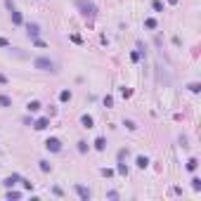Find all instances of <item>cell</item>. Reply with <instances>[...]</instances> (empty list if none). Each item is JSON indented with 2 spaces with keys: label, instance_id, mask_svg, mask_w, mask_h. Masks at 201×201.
<instances>
[{
  "label": "cell",
  "instance_id": "obj_22",
  "mask_svg": "<svg viewBox=\"0 0 201 201\" xmlns=\"http://www.w3.org/2000/svg\"><path fill=\"white\" fill-rule=\"evenodd\" d=\"M71 40H73V43H78V45H81V43H83V38H81V36H76V33H73V36H71Z\"/></svg>",
  "mask_w": 201,
  "mask_h": 201
},
{
  "label": "cell",
  "instance_id": "obj_20",
  "mask_svg": "<svg viewBox=\"0 0 201 201\" xmlns=\"http://www.w3.org/2000/svg\"><path fill=\"white\" fill-rule=\"evenodd\" d=\"M154 9H156V12H161V9H163V5H161V0H154Z\"/></svg>",
  "mask_w": 201,
  "mask_h": 201
},
{
  "label": "cell",
  "instance_id": "obj_24",
  "mask_svg": "<svg viewBox=\"0 0 201 201\" xmlns=\"http://www.w3.org/2000/svg\"><path fill=\"white\" fill-rule=\"evenodd\" d=\"M187 168H189V170H194V168H196V159H192V161L187 163Z\"/></svg>",
  "mask_w": 201,
  "mask_h": 201
},
{
  "label": "cell",
  "instance_id": "obj_14",
  "mask_svg": "<svg viewBox=\"0 0 201 201\" xmlns=\"http://www.w3.org/2000/svg\"><path fill=\"white\" fill-rule=\"evenodd\" d=\"M38 163H40V170H43V173L52 170V163H47V161H38Z\"/></svg>",
  "mask_w": 201,
  "mask_h": 201
},
{
  "label": "cell",
  "instance_id": "obj_23",
  "mask_svg": "<svg viewBox=\"0 0 201 201\" xmlns=\"http://www.w3.org/2000/svg\"><path fill=\"white\" fill-rule=\"evenodd\" d=\"M78 152H88V144H85V142H78Z\"/></svg>",
  "mask_w": 201,
  "mask_h": 201
},
{
  "label": "cell",
  "instance_id": "obj_8",
  "mask_svg": "<svg viewBox=\"0 0 201 201\" xmlns=\"http://www.w3.org/2000/svg\"><path fill=\"white\" fill-rule=\"evenodd\" d=\"M47 126H50V121H47V119H40V121H36V126H33V128H36V130H45Z\"/></svg>",
  "mask_w": 201,
  "mask_h": 201
},
{
  "label": "cell",
  "instance_id": "obj_1",
  "mask_svg": "<svg viewBox=\"0 0 201 201\" xmlns=\"http://www.w3.org/2000/svg\"><path fill=\"white\" fill-rule=\"evenodd\" d=\"M33 69H38V71L57 73V64L50 59V57H36V59H33Z\"/></svg>",
  "mask_w": 201,
  "mask_h": 201
},
{
  "label": "cell",
  "instance_id": "obj_17",
  "mask_svg": "<svg viewBox=\"0 0 201 201\" xmlns=\"http://www.w3.org/2000/svg\"><path fill=\"white\" fill-rule=\"evenodd\" d=\"M123 126H126V128H128V130H135V128H137V126H135V123H133V121H123Z\"/></svg>",
  "mask_w": 201,
  "mask_h": 201
},
{
  "label": "cell",
  "instance_id": "obj_13",
  "mask_svg": "<svg viewBox=\"0 0 201 201\" xmlns=\"http://www.w3.org/2000/svg\"><path fill=\"white\" fill-rule=\"evenodd\" d=\"M26 109H28V111H38V109H40V102H38V100L28 102V104H26Z\"/></svg>",
  "mask_w": 201,
  "mask_h": 201
},
{
  "label": "cell",
  "instance_id": "obj_10",
  "mask_svg": "<svg viewBox=\"0 0 201 201\" xmlns=\"http://www.w3.org/2000/svg\"><path fill=\"white\" fill-rule=\"evenodd\" d=\"M149 166V159L147 156H137V168H147Z\"/></svg>",
  "mask_w": 201,
  "mask_h": 201
},
{
  "label": "cell",
  "instance_id": "obj_2",
  "mask_svg": "<svg viewBox=\"0 0 201 201\" xmlns=\"http://www.w3.org/2000/svg\"><path fill=\"white\" fill-rule=\"evenodd\" d=\"M76 7L81 9V14L85 19H95V14H97V7L92 5L90 0H76Z\"/></svg>",
  "mask_w": 201,
  "mask_h": 201
},
{
  "label": "cell",
  "instance_id": "obj_7",
  "mask_svg": "<svg viewBox=\"0 0 201 201\" xmlns=\"http://www.w3.org/2000/svg\"><path fill=\"white\" fill-rule=\"evenodd\" d=\"M19 180H21V177H19V175L14 173V175H9V177H5V182H2V185H5V187H14V185H17Z\"/></svg>",
  "mask_w": 201,
  "mask_h": 201
},
{
  "label": "cell",
  "instance_id": "obj_19",
  "mask_svg": "<svg viewBox=\"0 0 201 201\" xmlns=\"http://www.w3.org/2000/svg\"><path fill=\"white\" fill-rule=\"evenodd\" d=\"M192 187H194V189H201V180H199V177H194V180H192Z\"/></svg>",
  "mask_w": 201,
  "mask_h": 201
},
{
  "label": "cell",
  "instance_id": "obj_4",
  "mask_svg": "<svg viewBox=\"0 0 201 201\" xmlns=\"http://www.w3.org/2000/svg\"><path fill=\"white\" fill-rule=\"evenodd\" d=\"M73 189H76V194H78V196H81L83 201H88V199H90V189H85L83 185H73Z\"/></svg>",
  "mask_w": 201,
  "mask_h": 201
},
{
  "label": "cell",
  "instance_id": "obj_6",
  "mask_svg": "<svg viewBox=\"0 0 201 201\" xmlns=\"http://www.w3.org/2000/svg\"><path fill=\"white\" fill-rule=\"evenodd\" d=\"M9 17H12V21H14L17 26H21V24H24V19H21V12H17V7L9 12Z\"/></svg>",
  "mask_w": 201,
  "mask_h": 201
},
{
  "label": "cell",
  "instance_id": "obj_15",
  "mask_svg": "<svg viewBox=\"0 0 201 201\" xmlns=\"http://www.w3.org/2000/svg\"><path fill=\"white\" fill-rule=\"evenodd\" d=\"M59 100H62V102H69V100H71V90H62Z\"/></svg>",
  "mask_w": 201,
  "mask_h": 201
},
{
  "label": "cell",
  "instance_id": "obj_21",
  "mask_svg": "<svg viewBox=\"0 0 201 201\" xmlns=\"http://www.w3.org/2000/svg\"><path fill=\"white\" fill-rule=\"evenodd\" d=\"M19 196H21L19 192H7V199H19Z\"/></svg>",
  "mask_w": 201,
  "mask_h": 201
},
{
  "label": "cell",
  "instance_id": "obj_11",
  "mask_svg": "<svg viewBox=\"0 0 201 201\" xmlns=\"http://www.w3.org/2000/svg\"><path fill=\"white\" fill-rule=\"evenodd\" d=\"M104 147H107V140H104V137H97V140H95V149H104Z\"/></svg>",
  "mask_w": 201,
  "mask_h": 201
},
{
  "label": "cell",
  "instance_id": "obj_12",
  "mask_svg": "<svg viewBox=\"0 0 201 201\" xmlns=\"http://www.w3.org/2000/svg\"><path fill=\"white\" fill-rule=\"evenodd\" d=\"M81 123H83V128H92V116H88V114H85V116L81 119Z\"/></svg>",
  "mask_w": 201,
  "mask_h": 201
},
{
  "label": "cell",
  "instance_id": "obj_5",
  "mask_svg": "<svg viewBox=\"0 0 201 201\" xmlns=\"http://www.w3.org/2000/svg\"><path fill=\"white\" fill-rule=\"evenodd\" d=\"M26 31L31 38H38V33H40V26L38 24H26Z\"/></svg>",
  "mask_w": 201,
  "mask_h": 201
},
{
  "label": "cell",
  "instance_id": "obj_18",
  "mask_svg": "<svg viewBox=\"0 0 201 201\" xmlns=\"http://www.w3.org/2000/svg\"><path fill=\"white\" fill-rule=\"evenodd\" d=\"M119 173H121V175H128V168H126V163H119Z\"/></svg>",
  "mask_w": 201,
  "mask_h": 201
},
{
  "label": "cell",
  "instance_id": "obj_25",
  "mask_svg": "<svg viewBox=\"0 0 201 201\" xmlns=\"http://www.w3.org/2000/svg\"><path fill=\"white\" fill-rule=\"evenodd\" d=\"M0 47H9V40H5V38H0Z\"/></svg>",
  "mask_w": 201,
  "mask_h": 201
},
{
  "label": "cell",
  "instance_id": "obj_16",
  "mask_svg": "<svg viewBox=\"0 0 201 201\" xmlns=\"http://www.w3.org/2000/svg\"><path fill=\"white\" fill-rule=\"evenodd\" d=\"M144 26L147 28H156V19H144Z\"/></svg>",
  "mask_w": 201,
  "mask_h": 201
},
{
  "label": "cell",
  "instance_id": "obj_3",
  "mask_svg": "<svg viewBox=\"0 0 201 201\" xmlns=\"http://www.w3.org/2000/svg\"><path fill=\"white\" fill-rule=\"evenodd\" d=\"M45 147H47V152H62L59 137H50V140H45Z\"/></svg>",
  "mask_w": 201,
  "mask_h": 201
},
{
  "label": "cell",
  "instance_id": "obj_9",
  "mask_svg": "<svg viewBox=\"0 0 201 201\" xmlns=\"http://www.w3.org/2000/svg\"><path fill=\"white\" fill-rule=\"evenodd\" d=\"M0 107H5V109H7V107H12V100H9L7 95H0Z\"/></svg>",
  "mask_w": 201,
  "mask_h": 201
}]
</instances>
